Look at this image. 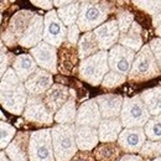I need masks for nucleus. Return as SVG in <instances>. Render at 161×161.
<instances>
[{
  "label": "nucleus",
  "mask_w": 161,
  "mask_h": 161,
  "mask_svg": "<svg viewBox=\"0 0 161 161\" xmlns=\"http://www.w3.org/2000/svg\"><path fill=\"white\" fill-rule=\"evenodd\" d=\"M16 135V129L5 123V121H0V149H6L8 145L13 141V139Z\"/></svg>",
  "instance_id": "34"
},
{
  "label": "nucleus",
  "mask_w": 161,
  "mask_h": 161,
  "mask_svg": "<svg viewBox=\"0 0 161 161\" xmlns=\"http://www.w3.org/2000/svg\"><path fill=\"white\" fill-rule=\"evenodd\" d=\"M151 24H153V26H154V27H158V26L160 25L161 24V13L160 14L154 15V16L151 18Z\"/></svg>",
  "instance_id": "44"
},
{
  "label": "nucleus",
  "mask_w": 161,
  "mask_h": 161,
  "mask_svg": "<svg viewBox=\"0 0 161 161\" xmlns=\"http://www.w3.org/2000/svg\"><path fill=\"white\" fill-rule=\"evenodd\" d=\"M102 121V115L98 108L96 98L83 102L77 108V117H76V126H91L98 128Z\"/></svg>",
  "instance_id": "17"
},
{
  "label": "nucleus",
  "mask_w": 161,
  "mask_h": 161,
  "mask_svg": "<svg viewBox=\"0 0 161 161\" xmlns=\"http://www.w3.org/2000/svg\"><path fill=\"white\" fill-rule=\"evenodd\" d=\"M10 55H11V53H9V52L6 51V48H5L4 43H3V41L0 40V80L3 78V76L5 75V72L8 71L9 64H11L13 61H14V60H11V56H10Z\"/></svg>",
  "instance_id": "37"
},
{
  "label": "nucleus",
  "mask_w": 161,
  "mask_h": 161,
  "mask_svg": "<svg viewBox=\"0 0 161 161\" xmlns=\"http://www.w3.org/2000/svg\"><path fill=\"white\" fill-rule=\"evenodd\" d=\"M36 13L30 11V10H20L16 14L13 15L10 19V22L8 25V29L4 31L1 39L6 46H15L25 34L27 26L30 25L31 20Z\"/></svg>",
  "instance_id": "8"
},
{
  "label": "nucleus",
  "mask_w": 161,
  "mask_h": 161,
  "mask_svg": "<svg viewBox=\"0 0 161 161\" xmlns=\"http://www.w3.org/2000/svg\"><path fill=\"white\" fill-rule=\"evenodd\" d=\"M159 76H161V72L156 63V60L149 45L145 43L140 51L136 52L130 72L126 76V80L131 83H141L156 78Z\"/></svg>",
  "instance_id": "4"
},
{
  "label": "nucleus",
  "mask_w": 161,
  "mask_h": 161,
  "mask_svg": "<svg viewBox=\"0 0 161 161\" xmlns=\"http://www.w3.org/2000/svg\"><path fill=\"white\" fill-rule=\"evenodd\" d=\"M119 45L133 50L134 52H139L141 47L144 46V39H142V27L138 21H134L130 29L119 37Z\"/></svg>",
  "instance_id": "25"
},
{
  "label": "nucleus",
  "mask_w": 161,
  "mask_h": 161,
  "mask_svg": "<svg viewBox=\"0 0 161 161\" xmlns=\"http://www.w3.org/2000/svg\"><path fill=\"white\" fill-rule=\"evenodd\" d=\"M53 84V76L42 69L37 68L27 80L24 82L25 89L31 97H42Z\"/></svg>",
  "instance_id": "15"
},
{
  "label": "nucleus",
  "mask_w": 161,
  "mask_h": 161,
  "mask_svg": "<svg viewBox=\"0 0 161 161\" xmlns=\"http://www.w3.org/2000/svg\"><path fill=\"white\" fill-rule=\"evenodd\" d=\"M146 161H149V160H146Z\"/></svg>",
  "instance_id": "49"
},
{
  "label": "nucleus",
  "mask_w": 161,
  "mask_h": 161,
  "mask_svg": "<svg viewBox=\"0 0 161 161\" xmlns=\"http://www.w3.org/2000/svg\"><path fill=\"white\" fill-rule=\"evenodd\" d=\"M118 146L125 154H138L141 150L144 142L146 141V135L142 128L123 129L118 138Z\"/></svg>",
  "instance_id": "16"
},
{
  "label": "nucleus",
  "mask_w": 161,
  "mask_h": 161,
  "mask_svg": "<svg viewBox=\"0 0 161 161\" xmlns=\"http://www.w3.org/2000/svg\"><path fill=\"white\" fill-rule=\"evenodd\" d=\"M75 138L78 151H91L99 144L98 130L91 126H76Z\"/></svg>",
  "instance_id": "22"
},
{
  "label": "nucleus",
  "mask_w": 161,
  "mask_h": 161,
  "mask_svg": "<svg viewBox=\"0 0 161 161\" xmlns=\"http://www.w3.org/2000/svg\"><path fill=\"white\" fill-rule=\"evenodd\" d=\"M75 130V124H57L51 128L55 161H71L78 153Z\"/></svg>",
  "instance_id": "2"
},
{
  "label": "nucleus",
  "mask_w": 161,
  "mask_h": 161,
  "mask_svg": "<svg viewBox=\"0 0 161 161\" xmlns=\"http://www.w3.org/2000/svg\"><path fill=\"white\" fill-rule=\"evenodd\" d=\"M77 117V104H76V92L72 89V96L66 102L57 113L53 115V120L57 124H75Z\"/></svg>",
  "instance_id": "26"
},
{
  "label": "nucleus",
  "mask_w": 161,
  "mask_h": 161,
  "mask_svg": "<svg viewBox=\"0 0 161 161\" xmlns=\"http://www.w3.org/2000/svg\"><path fill=\"white\" fill-rule=\"evenodd\" d=\"M139 154L142 159L150 161L161 158V141L146 140L139 151Z\"/></svg>",
  "instance_id": "32"
},
{
  "label": "nucleus",
  "mask_w": 161,
  "mask_h": 161,
  "mask_svg": "<svg viewBox=\"0 0 161 161\" xmlns=\"http://www.w3.org/2000/svg\"><path fill=\"white\" fill-rule=\"evenodd\" d=\"M22 115L27 121L37 126H43V125L48 126L53 123V114L45 105L42 97L29 96Z\"/></svg>",
  "instance_id": "10"
},
{
  "label": "nucleus",
  "mask_w": 161,
  "mask_h": 161,
  "mask_svg": "<svg viewBox=\"0 0 161 161\" xmlns=\"http://www.w3.org/2000/svg\"><path fill=\"white\" fill-rule=\"evenodd\" d=\"M125 82H126V76L120 75L118 72H114V71H109L104 76L101 86L107 89H113V88H117L121 84H124Z\"/></svg>",
  "instance_id": "35"
},
{
  "label": "nucleus",
  "mask_w": 161,
  "mask_h": 161,
  "mask_svg": "<svg viewBox=\"0 0 161 161\" xmlns=\"http://www.w3.org/2000/svg\"><path fill=\"white\" fill-rule=\"evenodd\" d=\"M151 161H161V158H158V159H154V160H151Z\"/></svg>",
  "instance_id": "47"
},
{
  "label": "nucleus",
  "mask_w": 161,
  "mask_h": 161,
  "mask_svg": "<svg viewBox=\"0 0 161 161\" xmlns=\"http://www.w3.org/2000/svg\"><path fill=\"white\" fill-rule=\"evenodd\" d=\"M72 1H67V0H63V1H61V0H55L53 1V6H56L57 9H60V8H64V6H67V5H69Z\"/></svg>",
  "instance_id": "43"
},
{
  "label": "nucleus",
  "mask_w": 161,
  "mask_h": 161,
  "mask_svg": "<svg viewBox=\"0 0 161 161\" xmlns=\"http://www.w3.org/2000/svg\"><path fill=\"white\" fill-rule=\"evenodd\" d=\"M120 147L115 142H104L94 149L96 161H118L120 159Z\"/></svg>",
  "instance_id": "29"
},
{
  "label": "nucleus",
  "mask_w": 161,
  "mask_h": 161,
  "mask_svg": "<svg viewBox=\"0 0 161 161\" xmlns=\"http://www.w3.org/2000/svg\"><path fill=\"white\" fill-rule=\"evenodd\" d=\"M147 45H149V47H150V50H151V52H153V55H154V57L156 60V63H158L159 69L161 72V39L155 37V39H153L150 41Z\"/></svg>",
  "instance_id": "38"
},
{
  "label": "nucleus",
  "mask_w": 161,
  "mask_h": 161,
  "mask_svg": "<svg viewBox=\"0 0 161 161\" xmlns=\"http://www.w3.org/2000/svg\"><path fill=\"white\" fill-rule=\"evenodd\" d=\"M102 119H115L120 117L121 107L124 98L119 94H101L96 98Z\"/></svg>",
  "instance_id": "19"
},
{
  "label": "nucleus",
  "mask_w": 161,
  "mask_h": 161,
  "mask_svg": "<svg viewBox=\"0 0 161 161\" xmlns=\"http://www.w3.org/2000/svg\"><path fill=\"white\" fill-rule=\"evenodd\" d=\"M150 118L151 115L141 99L140 94L124 98L119 117L123 129L144 128Z\"/></svg>",
  "instance_id": "6"
},
{
  "label": "nucleus",
  "mask_w": 161,
  "mask_h": 161,
  "mask_svg": "<svg viewBox=\"0 0 161 161\" xmlns=\"http://www.w3.org/2000/svg\"><path fill=\"white\" fill-rule=\"evenodd\" d=\"M140 97L151 117L161 115V86L141 92Z\"/></svg>",
  "instance_id": "28"
},
{
  "label": "nucleus",
  "mask_w": 161,
  "mask_h": 161,
  "mask_svg": "<svg viewBox=\"0 0 161 161\" xmlns=\"http://www.w3.org/2000/svg\"><path fill=\"white\" fill-rule=\"evenodd\" d=\"M1 20H3V15L0 14V24H1Z\"/></svg>",
  "instance_id": "48"
},
{
  "label": "nucleus",
  "mask_w": 161,
  "mask_h": 161,
  "mask_svg": "<svg viewBox=\"0 0 161 161\" xmlns=\"http://www.w3.org/2000/svg\"><path fill=\"white\" fill-rule=\"evenodd\" d=\"M118 161H144V159L136 154H125Z\"/></svg>",
  "instance_id": "42"
},
{
  "label": "nucleus",
  "mask_w": 161,
  "mask_h": 161,
  "mask_svg": "<svg viewBox=\"0 0 161 161\" xmlns=\"http://www.w3.org/2000/svg\"><path fill=\"white\" fill-rule=\"evenodd\" d=\"M109 71L108 51H99L98 53L80 61L78 66V77L83 82L97 87L101 86L104 76Z\"/></svg>",
  "instance_id": "5"
},
{
  "label": "nucleus",
  "mask_w": 161,
  "mask_h": 161,
  "mask_svg": "<svg viewBox=\"0 0 161 161\" xmlns=\"http://www.w3.org/2000/svg\"><path fill=\"white\" fill-rule=\"evenodd\" d=\"M80 1H72L69 5L57 9V16L60 18L62 24L66 27H69L75 24H77L78 15H80Z\"/></svg>",
  "instance_id": "30"
},
{
  "label": "nucleus",
  "mask_w": 161,
  "mask_h": 161,
  "mask_svg": "<svg viewBox=\"0 0 161 161\" xmlns=\"http://www.w3.org/2000/svg\"><path fill=\"white\" fill-rule=\"evenodd\" d=\"M29 161H55L51 128L30 133Z\"/></svg>",
  "instance_id": "7"
},
{
  "label": "nucleus",
  "mask_w": 161,
  "mask_h": 161,
  "mask_svg": "<svg viewBox=\"0 0 161 161\" xmlns=\"http://www.w3.org/2000/svg\"><path fill=\"white\" fill-rule=\"evenodd\" d=\"M133 4L151 18L161 13V1H133Z\"/></svg>",
  "instance_id": "36"
},
{
  "label": "nucleus",
  "mask_w": 161,
  "mask_h": 161,
  "mask_svg": "<svg viewBox=\"0 0 161 161\" xmlns=\"http://www.w3.org/2000/svg\"><path fill=\"white\" fill-rule=\"evenodd\" d=\"M115 21L118 24V27H119V31H120V35H124L129 29L130 26L133 25L134 22V14L131 11H129L128 9H119L117 11V18Z\"/></svg>",
  "instance_id": "33"
},
{
  "label": "nucleus",
  "mask_w": 161,
  "mask_h": 161,
  "mask_svg": "<svg viewBox=\"0 0 161 161\" xmlns=\"http://www.w3.org/2000/svg\"><path fill=\"white\" fill-rule=\"evenodd\" d=\"M77 51H78V57L80 60H86L101 51L99 45L97 42V39L93 34V31L84 32L80 37V41L77 43Z\"/></svg>",
  "instance_id": "27"
},
{
  "label": "nucleus",
  "mask_w": 161,
  "mask_h": 161,
  "mask_svg": "<svg viewBox=\"0 0 161 161\" xmlns=\"http://www.w3.org/2000/svg\"><path fill=\"white\" fill-rule=\"evenodd\" d=\"M99 142H115L123 130V125L119 118L115 119H102L97 128Z\"/></svg>",
  "instance_id": "23"
},
{
  "label": "nucleus",
  "mask_w": 161,
  "mask_h": 161,
  "mask_svg": "<svg viewBox=\"0 0 161 161\" xmlns=\"http://www.w3.org/2000/svg\"><path fill=\"white\" fill-rule=\"evenodd\" d=\"M155 35H156L159 39H161V24L158 27H155Z\"/></svg>",
  "instance_id": "46"
},
{
  "label": "nucleus",
  "mask_w": 161,
  "mask_h": 161,
  "mask_svg": "<svg viewBox=\"0 0 161 161\" xmlns=\"http://www.w3.org/2000/svg\"><path fill=\"white\" fill-rule=\"evenodd\" d=\"M142 129L147 140L161 141V115L151 117Z\"/></svg>",
  "instance_id": "31"
},
{
  "label": "nucleus",
  "mask_w": 161,
  "mask_h": 161,
  "mask_svg": "<svg viewBox=\"0 0 161 161\" xmlns=\"http://www.w3.org/2000/svg\"><path fill=\"white\" fill-rule=\"evenodd\" d=\"M80 27L77 26V24L67 27V39H66V41L68 43L77 46V43L80 41Z\"/></svg>",
  "instance_id": "39"
},
{
  "label": "nucleus",
  "mask_w": 161,
  "mask_h": 161,
  "mask_svg": "<svg viewBox=\"0 0 161 161\" xmlns=\"http://www.w3.org/2000/svg\"><path fill=\"white\" fill-rule=\"evenodd\" d=\"M0 161H10L9 160V158L6 156L5 151H0Z\"/></svg>",
  "instance_id": "45"
},
{
  "label": "nucleus",
  "mask_w": 161,
  "mask_h": 161,
  "mask_svg": "<svg viewBox=\"0 0 161 161\" xmlns=\"http://www.w3.org/2000/svg\"><path fill=\"white\" fill-rule=\"evenodd\" d=\"M43 40V16L36 14L27 26L25 34L22 35L18 45L25 48H34Z\"/></svg>",
  "instance_id": "20"
},
{
  "label": "nucleus",
  "mask_w": 161,
  "mask_h": 161,
  "mask_svg": "<svg viewBox=\"0 0 161 161\" xmlns=\"http://www.w3.org/2000/svg\"><path fill=\"white\" fill-rule=\"evenodd\" d=\"M29 94L11 67L0 80V105L14 115H22Z\"/></svg>",
  "instance_id": "1"
},
{
  "label": "nucleus",
  "mask_w": 161,
  "mask_h": 161,
  "mask_svg": "<svg viewBox=\"0 0 161 161\" xmlns=\"http://www.w3.org/2000/svg\"><path fill=\"white\" fill-rule=\"evenodd\" d=\"M71 161H96L93 153L91 151H78Z\"/></svg>",
  "instance_id": "40"
},
{
  "label": "nucleus",
  "mask_w": 161,
  "mask_h": 161,
  "mask_svg": "<svg viewBox=\"0 0 161 161\" xmlns=\"http://www.w3.org/2000/svg\"><path fill=\"white\" fill-rule=\"evenodd\" d=\"M80 57H78V51L77 46L68 43L67 41L60 47V52L57 51V69L62 75L69 76L73 75L75 71L77 69L78 72V66H80Z\"/></svg>",
  "instance_id": "13"
},
{
  "label": "nucleus",
  "mask_w": 161,
  "mask_h": 161,
  "mask_svg": "<svg viewBox=\"0 0 161 161\" xmlns=\"http://www.w3.org/2000/svg\"><path fill=\"white\" fill-rule=\"evenodd\" d=\"M11 68L14 69L19 80L24 83L39 67L30 53H21V55H18L16 57H14Z\"/></svg>",
  "instance_id": "24"
},
{
  "label": "nucleus",
  "mask_w": 161,
  "mask_h": 161,
  "mask_svg": "<svg viewBox=\"0 0 161 161\" xmlns=\"http://www.w3.org/2000/svg\"><path fill=\"white\" fill-rule=\"evenodd\" d=\"M29 140L30 133H18L13 141L5 149V154L9 158V160L29 161Z\"/></svg>",
  "instance_id": "21"
},
{
  "label": "nucleus",
  "mask_w": 161,
  "mask_h": 161,
  "mask_svg": "<svg viewBox=\"0 0 161 161\" xmlns=\"http://www.w3.org/2000/svg\"><path fill=\"white\" fill-rule=\"evenodd\" d=\"M30 55L35 60L39 68H42L51 75H56L57 69V48L46 43L40 42L37 46L30 50Z\"/></svg>",
  "instance_id": "12"
},
{
  "label": "nucleus",
  "mask_w": 161,
  "mask_h": 161,
  "mask_svg": "<svg viewBox=\"0 0 161 161\" xmlns=\"http://www.w3.org/2000/svg\"><path fill=\"white\" fill-rule=\"evenodd\" d=\"M31 4H34L35 6H37V8H41V9H45V10H48V11H51L52 10V8H53V1H48V0H46V1H37V0H32L31 1Z\"/></svg>",
  "instance_id": "41"
},
{
  "label": "nucleus",
  "mask_w": 161,
  "mask_h": 161,
  "mask_svg": "<svg viewBox=\"0 0 161 161\" xmlns=\"http://www.w3.org/2000/svg\"><path fill=\"white\" fill-rule=\"evenodd\" d=\"M67 39V27L57 16L56 10L48 11L43 16V42L60 48Z\"/></svg>",
  "instance_id": "9"
},
{
  "label": "nucleus",
  "mask_w": 161,
  "mask_h": 161,
  "mask_svg": "<svg viewBox=\"0 0 161 161\" xmlns=\"http://www.w3.org/2000/svg\"><path fill=\"white\" fill-rule=\"evenodd\" d=\"M136 52H134L130 48H126L117 43L108 51V64L109 69L118 72L120 75L128 76L130 72V68L133 66V62L135 58Z\"/></svg>",
  "instance_id": "11"
},
{
  "label": "nucleus",
  "mask_w": 161,
  "mask_h": 161,
  "mask_svg": "<svg viewBox=\"0 0 161 161\" xmlns=\"http://www.w3.org/2000/svg\"><path fill=\"white\" fill-rule=\"evenodd\" d=\"M113 5L107 1H80L77 26L82 32H89L104 24L112 13Z\"/></svg>",
  "instance_id": "3"
},
{
  "label": "nucleus",
  "mask_w": 161,
  "mask_h": 161,
  "mask_svg": "<svg viewBox=\"0 0 161 161\" xmlns=\"http://www.w3.org/2000/svg\"><path fill=\"white\" fill-rule=\"evenodd\" d=\"M71 96H72L71 88L61 83H53L52 87L42 96V101L52 114H56L61 107L71 98Z\"/></svg>",
  "instance_id": "18"
},
{
  "label": "nucleus",
  "mask_w": 161,
  "mask_h": 161,
  "mask_svg": "<svg viewBox=\"0 0 161 161\" xmlns=\"http://www.w3.org/2000/svg\"><path fill=\"white\" fill-rule=\"evenodd\" d=\"M93 34L97 39L101 51H109L113 46L119 42L120 31L115 19L107 20L101 26L93 30Z\"/></svg>",
  "instance_id": "14"
}]
</instances>
